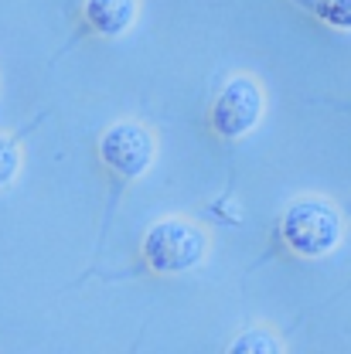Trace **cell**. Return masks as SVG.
<instances>
[{
	"mask_svg": "<svg viewBox=\"0 0 351 354\" xmlns=\"http://www.w3.org/2000/svg\"><path fill=\"white\" fill-rule=\"evenodd\" d=\"M287 249L300 259H321L341 242V215L324 198H297L280 221Z\"/></svg>",
	"mask_w": 351,
	"mask_h": 354,
	"instance_id": "6da1fadb",
	"label": "cell"
},
{
	"mask_svg": "<svg viewBox=\"0 0 351 354\" xmlns=\"http://www.w3.org/2000/svg\"><path fill=\"white\" fill-rule=\"evenodd\" d=\"M208 252V235L188 218H164L143 235V263L161 276L191 272Z\"/></svg>",
	"mask_w": 351,
	"mask_h": 354,
	"instance_id": "7a4b0ae2",
	"label": "cell"
},
{
	"mask_svg": "<svg viewBox=\"0 0 351 354\" xmlns=\"http://www.w3.org/2000/svg\"><path fill=\"white\" fill-rule=\"evenodd\" d=\"M266 95L263 86L249 75H235L222 86L219 99L212 106V130L225 140H242L246 133H253L263 120Z\"/></svg>",
	"mask_w": 351,
	"mask_h": 354,
	"instance_id": "3957f363",
	"label": "cell"
},
{
	"mask_svg": "<svg viewBox=\"0 0 351 354\" xmlns=\"http://www.w3.org/2000/svg\"><path fill=\"white\" fill-rule=\"evenodd\" d=\"M99 157L116 177L136 180V177H143L150 171V164L157 157V140L143 123L123 120V123H116V127H109L102 133Z\"/></svg>",
	"mask_w": 351,
	"mask_h": 354,
	"instance_id": "277c9868",
	"label": "cell"
},
{
	"mask_svg": "<svg viewBox=\"0 0 351 354\" xmlns=\"http://www.w3.org/2000/svg\"><path fill=\"white\" fill-rule=\"evenodd\" d=\"M82 14H86L89 31L102 38H120L136 24L140 3L136 0H86Z\"/></svg>",
	"mask_w": 351,
	"mask_h": 354,
	"instance_id": "5b68a950",
	"label": "cell"
},
{
	"mask_svg": "<svg viewBox=\"0 0 351 354\" xmlns=\"http://www.w3.org/2000/svg\"><path fill=\"white\" fill-rule=\"evenodd\" d=\"M276 351H283V344L273 334H266V330H249V334L232 341V354H276Z\"/></svg>",
	"mask_w": 351,
	"mask_h": 354,
	"instance_id": "8992f818",
	"label": "cell"
},
{
	"mask_svg": "<svg viewBox=\"0 0 351 354\" xmlns=\"http://www.w3.org/2000/svg\"><path fill=\"white\" fill-rule=\"evenodd\" d=\"M314 7H317L321 21H327V24H334V28L351 31V0H317Z\"/></svg>",
	"mask_w": 351,
	"mask_h": 354,
	"instance_id": "52a82bcc",
	"label": "cell"
},
{
	"mask_svg": "<svg viewBox=\"0 0 351 354\" xmlns=\"http://www.w3.org/2000/svg\"><path fill=\"white\" fill-rule=\"evenodd\" d=\"M17 171H21V150H17L14 140L0 136V191L17 177Z\"/></svg>",
	"mask_w": 351,
	"mask_h": 354,
	"instance_id": "ba28073f",
	"label": "cell"
}]
</instances>
